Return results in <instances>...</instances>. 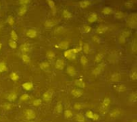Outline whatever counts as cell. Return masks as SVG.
<instances>
[{
	"mask_svg": "<svg viewBox=\"0 0 137 122\" xmlns=\"http://www.w3.org/2000/svg\"><path fill=\"white\" fill-rule=\"evenodd\" d=\"M82 50V44H80L79 47H76L74 49H68L66 50L64 53V55L65 56V58H67L68 60H75L76 59V54L80 52Z\"/></svg>",
	"mask_w": 137,
	"mask_h": 122,
	"instance_id": "6da1fadb",
	"label": "cell"
},
{
	"mask_svg": "<svg viewBox=\"0 0 137 122\" xmlns=\"http://www.w3.org/2000/svg\"><path fill=\"white\" fill-rule=\"evenodd\" d=\"M24 116L26 119L27 121H31L36 119L37 117V114L36 112L31 109H27L25 110L24 112Z\"/></svg>",
	"mask_w": 137,
	"mask_h": 122,
	"instance_id": "7a4b0ae2",
	"label": "cell"
},
{
	"mask_svg": "<svg viewBox=\"0 0 137 122\" xmlns=\"http://www.w3.org/2000/svg\"><path fill=\"white\" fill-rule=\"evenodd\" d=\"M52 97H53V91L51 90V89L46 91L42 95V99L44 100V101H46V102L51 101Z\"/></svg>",
	"mask_w": 137,
	"mask_h": 122,
	"instance_id": "3957f363",
	"label": "cell"
},
{
	"mask_svg": "<svg viewBox=\"0 0 137 122\" xmlns=\"http://www.w3.org/2000/svg\"><path fill=\"white\" fill-rule=\"evenodd\" d=\"M104 67H105V64L104 63H101V64H99L96 67L93 69V72H92V73H93L94 76H98V75H99L100 73L104 71Z\"/></svg>",
	"mask_w": 137,
	"mask_h": 122,
	"instance_id": "277c9868",
	"label": "cell"
},
{
	"mask_svg": "<svg viewBox=\"0 0 137 122\" xmlns=\"http://www.w3.org/2000/svg\"><path fill=\"white\" fill-rule=\"evenodd\" d=\"M19 49L23 54H27L29 53V51H30V44H27V43H24L20 46Z\"/></svg>",
	"mask_w": 137,
	"mask_h": 122,
	"instance_id": "5b68a950",
	"label": "cell"
},
{
	"mask_svg": "<svg viewBox=\"0 0 137 122\" xmlns=\"http://www.w3.org/2000/svg\"><path fill=\"white\" fill-rule=\"evenodd\" d=\"M121 114V110L120 109H114L109 112V116L112 119H117Z\"/></svg>",
	"mask_w": 137,
	"mask_h": 122,
	"instance_id": "8992f818",
	"label": "cell"
},
{
	"mask_svg": "<svg viewBox=\"0 0 137 122\" xmlns=\"http://www.w3.org/2000/svg\"><path fill=\"white\" fill-rule=\"evenodd\" d=\"M71 94L74 97L79 98L84 94V92L82 91V89H74L71 90Z\"/></svg>",
	"mask_w": 137,
	"mask_h": 122,
	"instance_id": "52a82bcc",
	"label": "cell"
},
{
	"mask_svg": "<svg viewBox=\"0 0 137 122\" xmlns=\"http://www.w3.org/2000/svg\"><path fill=\"white\" fill-rule=\"evenodd\" d=\"M65 67V62L62 59H59L56 61L55 63V68L58 70H63Z\"/></svg>",
	"mask_w": 137,
	"mask_h": 122,
	"instance_id": "ba28073f",
	"label": "cell"
},
{
	"mask_svg": "<svg viewBox=\"0 0 137 122\" xmlns=\"http://www.w3.org/2000/svg\"><path fill=\"white\" fill-rule=\"evenodd\" d=\"M55 47L56 48L62 49V50H67L68 47V42L64 41V42H62L59 43L58 44H56Z\"/></svg>",
	"mask_w": 137,
	"mask_h": 122,
	"instance_id": "9c48e42d",
	"label": "cell"
},
{
	"mask_svg": "<svg viewBox=\"0 0 137 122\" xmlns=\"http://www.w3.org/2000/svg\"><path fill=\"white\" fill-rule=\"evenodd\" d=\"M56 24V21L54 19H48L44 23V26L49 29V28H52L54 27L55 25Z\"/></svg>",
	"mask_w": 137,
	"mask_h": 122,
	"instance_id": "30bf717a",
	"label": "cell"
},
{
	"mask_svg": "<svg viewBox=\"0 0 137 122\" xmlns=\"http://www.w3.org/2000/svg\"><path fill=\"white\" fill-rule=\"evenodd\" d=\"M121 73L118 72L114 73L111 76V81L112 82H118L121 81Z\"/></svg>",
	"mask_w": 137,
	"mask_h": 122,
	"instance_id": "8fae6325",
	"label": "cell"
},
{
	"mask_svg": "<svg viewBox=\"0 0 137 122\" xmlns=\"http://www.w3.org/2000/svg\"><path fill=\"white\" fill-rule=\"evenodd\" d=\"M26 37H29V38H34V37H37V32L35 29H29L26 31Z\"/></svg>",
	"mask_w": 137,
	"mask_h": 122,
	"instance_id": "7c38bea8",
	"label": "cell"
},
{
	"mask_svg": "<svg viewBox=\"0 0 137 122\" xmlns=\"http://www.w3.org/2000/svg\"><path fill=\"white\" fill-rule=\"evenodd\" d=\"M22 88L26 90V91H31V89L34 88V84L32 82H30V81H28V82H25L22 84Z\"/></svg>",
	"mask_w": 137,
	"mask_h": 122,
	"instance_id": "4fadbf2b",
	"label": "cell"
},
{
	"mask_svg": "<svg viewBox=\"0 0 137 122\" xmlns=\"http://www.w3.org/2000/svg\"><path fill=\"white\" fill-rule=\"evenodd\" d=\"M111 103H112L111 98L109 97H105L104 98L103 101H102L101 106H104V108L109 109V106H110V105H111Z\"/></svg>",
	"mask_w": 137,
	"mask_h": 122,
	"instance_id": "5bb4252c",
	"label": "cell"
},
{
	"mask_svg": "<svg viewBox=\"0 0 137 122\" xmlns=\"http://www.w3.org/2000/svg\"><path fill=\"white\" fill-rule=\"evenodd\" d=\"M74 84L76 86H78L79 88H81V89H84L86 87V84L82 79H76L75 81Z\"/></svg>",
	"mask_w": 137,
	"mask_h": 122,
	"instance_id": "9a60e30c",
	"label": "cell"
},
{
	"mask_svg": "<svg viewBox=\"0 0 137 122\" xmlns=\"http://www.w3.org/2000/svg\"><path fill=\"white\" fill-rule=\"evenodd\" d=\"M54 113H56L57 114H60L63 112V105L62 102H59L56 105L55 108H54Z\"/></svg>",
	"mask_w": 137,
	"mask_h": 122,
	"instance_id": "2e32d148",
	"label": "cell"
},
{
	"mask_svg": "<svg viewBox=\"0 0 137 122\" xmlns=\"http://www.w3.org/2000/svg\"><path fill=\"white\" fill-rule=\"evenodd\" d=\"M39 67H40V69L42 70H43L44 72H48L49 69L50 64L49 63L47 62V61H43L40 64Z\"/></svg>",
	"mask_w": 137,
	"mask_h": 122,
	"instance_id": "e0dca14e",
	"label": "cell"
},
{
	"mask_svg": "<svg viewBox=\"0 0 137 122\" xmlns=\"http://www.w3.org/2000/svg\"><path fill=\"white\" fill-rule=\"evenodd\" d=\"M67 72L68 75L71 77H74L75 75L76 74V69L74 67H71V66H68L67 68Z\"/></svg>",
	"mask_w": 137,
	"mask_h": 122,
	"instance_id": "ac0fdd59",
	"label": "cell"
},
{
	"mask_svg": "<svg viewBox=\"0 0 137 122\" xmlns=\"http://www.w3.org/2000/svg\"><path fill=\"white\" fill-rule=\"evenodd\" d=\"M27 12V6L26 5H21L18 10V15L19 16H23L24 15L26 12Z\"/></svg>",
	"mask_w": 137,
	"mask_h": 122,
	"instance_id": "d6986e66",
	"label": "cell"
},
{
	"mask_svg": "<svg viewBox=\"0 0 137 122\" xmlns=\"http://www.w3.org/2000/svg\"><path fill=\"white\" fill-rule=\"evenodd\" d=\"M107 29H108L107 26H104V25H101V26L97 27V29H96V32L97 34H103V33L106 32Z\"/></svg>",
	"mask_w": 137,
	"mask_h": 122,
	"instance_id": "ffe728a7",
	"label": "cell"
},
{
	"mask_svg": "<svg viewBox=\"0 0 137 122\" xmlns=\"http://www.w3.org/2000/svg\"><path fill=\"white\" fill-rule=\"evenodd\" d=\"M97 20V14L96 13H92L89 15V17H88V22L89 23H93Z\"/></svg>",
	"mask_w": 137,
	"mask_h": 122,
	"instance_id": "44dd1931",
	"label": "cell"
},
{
	"mask_svg": "<svg viewBox=\"0 0 137 122\" xmlns=\"http://www.w3.org/2000/svg\"><path fill=\"white\" fill-rule=\"evenodd\" d=\"M115 89L118 92H124L126 91L127 88L124 84H118L117 86H115Z\"/></svg>",
	"mask_w": 137,
	"mask_h": 122,
	"instance_id": "7402d4cb",
	"label": "cell"
},
{
	"mask_svg": "<svg viewBox=\"0 0 137 122\" xmlns=\"http://www.w3.org/2000/svg\"><path fill=\"white\" fill-rule=\"evenodd\" d=\"M17 98V94H16V93H10L9 95H8V97H7V99L9 101H11V102H13V101H14Z\"/></svg>",
	"mask_w": 137,
	"mask_h": 122,
	"instance_id": "603a6c76",
	"label": "cell"
},
{
	"mask_svg": "<svg viewBox=\"0 0 137 122\" xmlns=\"http://www.w3.org/2000/svg\"><path fill=\"white\" fill-rule=\"evenodd\" d=\"M130 102L131 103H136L137 102V92H133L129 98Z\"/></svg>",
	"mask_w": 137,
	"mask_h": 122,
	"instance_id": "cb8c5ba5",
	"label": "cell"
},
{
	"mask_svg": "<svg viewBox=\"0 0 137 122\" xmlns=\"http://www.w3.org/2000/svg\"><path fill=\"white\" fill-rule=\"evenodd\" d=\"M75 119L77 122H85V116H84L82 114H77L76 115Z\"/></svg>",
	"mask_w": 137,
	"mask_h": 122,
	"instance_id": "d4e9b609",
	"label": "cell"
},
{
	"mask_svg": "<svg viewBox=\"0 0 137 122\" xmlns=\"http://www.w3.org/2000/svg\"><path fill=\"white\" fill-rule=\"evenodd\" d=\"M90 4H91V2L89 0H83L79 2V6L81 8H87L90 6Z\"/></svg>",
	"mask_w": 137,
	"mask_h": 122,
	"instance_id": "484cf974",
	"label": "cell"
},
{
	"mask_svg": "<svg viewBox=\"0 0 137 122\" xmlns=\"http://www.w3.org/2000/svg\"><path fill=\"white\" fill-rule=\"evenodd\" d=\"M64 116L65 119H71L73 116V113L70 109H67L64 112Z\"/></svg>",
	"mask_w": 137,
	"mask_h": 122,
	"instance_id": "4316f807",
	"label": "cell"
},
{
	"mask_svg": "<svg viewBox=\"0 0 137 122\" xmlns=\"http://www.w3.org/2000/svg\"><path fill=\"white\" fill-rule=\"evenodd\" d=\"M103 59H104V54H101V53H99V54H98L95 56V59H94V61H95L96 63L99 64L100 62H101V61H102Z\"/></svg>",
	"mask_w": 137,
	"mask_h": 122,
	"instance_id": "83f0119b",
	"label": "cell"
},
{
	"mask_svg": "<svg viewBox=\"0 0 137 122\" xmlns=\"http://www.w3.org/2000/svg\"><path fill=\"white\" fill-rule=\"evenodd\" d=\"M46 57H47L48 59L52 60V59H54L55 58V53L53 51H51V50L48 51L46 52Z\"/></svg>",
	"mask_w": 137,
	"mask_h": 122,
	"instance_id": "f1b7e54d",
	"label": "cell"
},
{
	"mask_svg": "<svg viewBox=\"0 0 137 122\" xmlns=\"http://www.w3.org/2000/svg\"><path fill=\"white\" fill-rule=\"evenodd\" d=\"M22 61H24L25 64H29L30 62H31V59H30V57L27 54L22 55Z\"/></svg>",
	"mask_w": 137,
	"mask_h": 122,
	"instance_id": "f546056e",
	"label": "cell"
},
{
	"mask_svg": "<svg viewBox=\"0 0 137 122\" xmlns=\"http://www.w3.org/2000/svg\"><path fill=\"white\" fill-rule=\"evenodd\" d=\"M84 108V104L80 103V102H76L74 105V109L76 110H81Z\"/></svg>",
	"mask_w": 137,
	"mask_h": 122,
	"instance_id": "4dcf8cb0",
	"label": "cell"
},
{
	"mask_svg": "<svg viewBox=\"0 0 137 122\" xmlns=\"http://www.w3.org/2000/svg\"><path fill=\"white\" fill-rule=\"evenodd\" d=\"M62 15L63 17H64V18L65 19H70L72 17L71 13L70 12H68V10H67V9H64V10L63 11Z\"/></svg>",
	"mask_w": 137,
	"mask_h": 122,
	"instance_id": "1f68e13d",
	"label": "cell"
},
{
	"mask_svg": "<svg viewBox=\"0 0 137 122\" xmlns=\"http://www.w3.org/2000/svg\"><path fill=\"white\" fill-rule=\"evenodd\" d=\"M82 50L84 51V52L85 54H89V51H90L89 45L88 44H87V43L84 44L83 46H82Z\"/></svg>",
	"mask_w": 137,
	"mask_h": 122,
	"instance_id": "d6a6232c",
	"label": "cell"
},
{
	"mask_svg": "<svg viewBox=\"0 0 137 122\" xmlns=\"http://www.w3.org/2000/svg\"><path fill=\"white\" fill-rule=\"evenodd\" d=\"M42 104V99H41V98H37L33 101V106H36V107L41 106Z\"/></svg>",
	"mask_w": 137,
	"mask_h": 122,
	"instance_id": "836d02e7",
	"label": "cell"
},
{
	"mask_svg": "<svg viewBox=\"0 0 137 122\" xmlns=\"http://www.w3.org/2000/svg\"><path fill=\"white\" fill-rule=\"evenodd\" d=\"M10 79L12 80V81H16L19 80V76L17 73L12 72V73H11V74H10Z\"/></svg>",
	"mask_w": 137,
	"mask_h": 122,
	"instance_id": "e575fe53",
	"label": "cell"
},
{
	"mask_svg": "<svg viewBox=\"0 0 137 122\" xmlns=\"http://www.w3.org/2000/svg\"><path fill=\"white\" fill-rule=\"evenodd\" d=\"M80 61H81V64L83 66H86L88 64V59L86 57V56L83 55V56H81Z\"/></svg>",
	"mask_w": 137,
	"mask_h": 122,
	"instance_id": "d590c367",
	"label": "cell"
},
{
	"mask_svg": "<svg viewBox=\"0 0 137 122\" xmlns=\"http://www.w3.org/2000/svg\"><path fill=\"white\" fill-rule=\"evenodd\" d=\"M29 98L30 97L27 94H22L21 97H20V101H28L29 99Z\"/></svg>",
	"mask_w": 137,
	"mask_h": 122,
	"instance_id": "8d00e7d4",
	"label": "cell"
},
{
	"mask_svg": "<svg viewBox=\"0 0 137 122\" xmlns=\"http://www.w3.org/2000/svg\"><path fill=\"white\" fill-rule=\"evenodd\" d=\"M6 22H7V23L10 25V26H13V25L14 24V23H15L14 19V17H13L12 16H9V17H7Z\"/></svg>",
	"mask_w": 137,
	"mask_h": 122,
	"instance_id": "74e56055",
	"label": "cell"
},
{
	"mask_svg": "<svg viewBox=\"0 0 137 122\" xmlns=\"http://www.w3.org/2000/svg\"><path fill=\"white\" fill-rule=\"evenodd\" d=\"M99 111L101 115H105L106 113L108 112V109L104 108V106H102L101 105L100 106V107L99 108Z\"/></svg>",
	"mask_w": 137,
	"mask_h": 122,
	"instance_id": "f35d334b",
	"label": "cell"
},
{
	"mask_svg": "<svg viewBox=\"0 0 137 122\" xmlns=\"http://www.w3.org/2000/svg\"><path fill=\"white\" fill-rule=\"evenodd\" d=\"M9 45L11 48L12 49H16L17 47V42L16 41H14L12 39H10L9 41Z\"/></svg>",
	"mask_w": 137,
	"mask_h": 122,
	"instance_id": "ab89813d",
	"label": "cell"
},
{
	"mask_svg": "<svg viewBox=\"0 0 137 122\" xmlns=\"http://www.w3.org/2000/svg\"><path fill=\"white\" fill-rule=\"evenodd\" d=\"M11 38L14 41H17L18 40V36H17V34L16 33V31L14 30H12L11 31Z\"/></svg>",
	"mask_w": 137,
	"mask_h": 122,
	"instance_id": "60d3db41",
	"label": "cell"
},
{
	"mask_svg": "<svg viewBox=\"0 0 137 122\" xmlns=\"http://www.w3.org/2000/svg\"><path fill=\"white\" fill-rule=\"evenodd\" d=\"M7 69L6 67V64L4 62H0V72H3L4 71H6Z\"/></svg>",
	"mask_w": 137,
	"mask_h": 122,
	"instance_id": "b9f144b4",
	"label": "cell"
},
{
	"mask_svg": "<svg viewBox=\"0 0 137 122\" xmlns=\"http://www.w3.org/2000/svg\"><path fill=\"white\" fill-rule=\"evenodd\" d=\"M102 12L104 13V14H109L110 13L112 12V9L110 7H108V6H105L103 10H102Z\"/></svg>",
	"mask_w": 137,
	"mask_h": 122,
	"instance_id": "7bdbcfd3",
	"label": "cell"
},
{
	"mask_svg": "<svg viewBox=\"0 0 137 122\" xmlns=\"http://www.w3.org/2000/svg\"><path fill=\"white\" fill-rule=\"evenodd\" d=\"M91 29L90 26H84L82 28V32L83 33H89Z\"/></svg>",
	"mask_w": 137,
	"mask_h": 122,
	"instance_id": "ee69618b",
	"label": "cell"
},
{
	"mask_svg": "<svg viewBox=\"0 0 137 122\" xmlns=\"http://www.w3.org/2000/svg\"><path fill=\"white\" fill-rule=\"evenodd\" d=\"M86 117L88 118V119H92V117L93 116V113L92 112V111H88L86 112Z\"/></svg>",
	"mask_w": 137,
	"mask_h": 122,
	"instance_id": "f6af8a7d",
	"label": "cell"
},
{
	"mask_svg": "<svg viewBox=\"0 0 137 122\" xmlns=\"http://www.w3.org/2000/svg\"><path fill=\"white\" fill-rule=\"evenodd\" d=\"M31 0H19V3L21 5H27L30 3Z\"/></svg>",
	"mask_w": 137,
	"mask_h": 122,
	"instance_id": "bcb514c9",
	"label": "cell"
},
{
	"mask_svg": "<svg viewBox=\"0 0 137 122\" xmlns=\"http://www.w3.org/2000/svg\"><path fill=\"white\" fill-rule=\"evenodd\" d=\"M47 2H48V5L49 6L51 9H54V6H55V3L53 0H47Z\"/></svg>",
	"mask_w": 137,
	"mask_h": 122,
	"instance_id": "7dc6e473",
	"label": "cell"
},
{
	"mask_svg": "<svg viewBox=\"0 0 137 122\" xmlns=\"http://www.w3.org/2000/svg\"><path fill=\"white\" fill-rule=\"evenodd\" d=\"M3 108L4 109L6 110H9L11 109V107H12V105L10 103H4V104H3Z\"/></svg>",
	"mask_w": 137,
	"mask_h": 122,
	"instance_id": "c3c4849f",
	"label": "cell"
},
{
	"mask_svg": "<svg viewBox=\"0 0 137 122\" xmlns=\"http://www.w3.org/2000/svg\"><path fill=\"white\" fill-rule=\"evenodd\" d=\"M131 79L132 80H137V71L133 72L131 74Z\"/></svg>",
	"mask_w": 137,
	"mask_h": 122,
	"instance_id": "681fc988",
	"label": "cell"
},
{
	"mask_svg": "<svg viewBox=\"0 0 137 122\" xmlns=\"http://www.w3.org/2000/svg\"><path fill=\"white\" fill-rule=\"evenodd\" d=\"M63 31H64V27L63 26H58L57 28H56V29L54 30V32L55 33H57V34H59V33H62Z\"/></svg>",
	"mask_w": 137,
	"mask_h": 122,
	"instance_id": "f907efd6",
	"label": "cell"
},
{
	"mask_svg": "<svg viewBox=\"0 0 137 122\" xmlns=\"http://www.w3.org/2000/svg\"><path fill=\"white\" fill-rule=\"evenodd\" d=\"M99 115L98 114H94L93 113V116L92 117V120L93 121H97V120H99Z\"/></svg>",
	"mask_w": 137,
	"mask_h": 122,
	"instance_id": "816d5d0a",
	"label": "cell"
},
{
	"mask_svg": "<svg viewBox=\"0 0 137 122\" xmlns=\"http://www.w3.org/2000/svg\"><path fill=\"white\" fill-rule=\"evenodd\" d=\"M116 17L117 18H122L124 17V14L122 12H117L116 14Z\"/></svg>",
	"mask_w": 137,
	"mask_h": 122,
	"instance_id": "f5cc1de1",
	"label": "cell"
},
{
	"mask_svg": "<svg viewBox=\"0 0 137 122\" xmlns=\"http://www.w3.org/2000/svg\"><path fill=\"white\" fill-rule=\"evenodd\" d=\"M99 37H93V41H95V42H99Z\"/></svg>",
	"mask_w": 137,
	"mask_h": 122,
	"instance_id": "db71d44e",
	"label": "cell"
},
{
	"mask_svg": "<svg viewBox=\"0 0 137 122\" xmlns=\"http://www.w3.org/2000/svg\"><path fill=\"white\" fill-rule=\"evenodd\" d=\"M131 122H137V119H134Z\"/></svg>",
	"mask_w": 137,
	"mask_h": 122,
	"instance_id": "11a10c76",
	"label": "cell"
},
{
	"mask_svg": "<svg viewBox=\"0 0 137 122\" xmlns=\"http://www.w3.org/2000/svg\"><path fill=\"white\" fill-rule=\"evenodd\" d=\"M1 47H2V44H1L0 43V50L1 49Z\"/></svg>",
	"mask_w": 137,
	"mask_h": 122,
	"instance_id": "9f6ffc18",
	"label": "cell"
},
{
	"mask_svg": "<svg viewBox=\"0 0 137 122\" xmlns=\"http://www.w3.org/2000/svg\"><path fill=\"white\" fill-rule=\"evenodd\" d=\"M26 122H35L34 121H33V120H31V121H27Z\"/></svg>",
	"mask_w": 137,
	"mask_h": 122,
	"instance_id": "6f0895ef",
	"label": "cell"
},
{
	"mask_svg": "<svg viewBox=\"0 0 137 122\" xmlns=\"http://www.w3.org/2000/svg\"><path fill=\"white\" fill-rule=\"evenodd\" d=\"M0 8H1V5H0Z\"/></svg>",
	"mask_w": 137,
	"mask_h": 122,
	"instance_id": "680465c9",
	"label": "cell"
}]
</instances>
